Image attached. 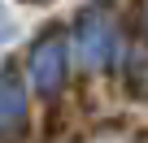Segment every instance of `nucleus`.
I'll return each instance as SVG.
<instances>
[{"label": "nucleus", "instance_id": "1", "mask_svg": "<svg viewBox=\"0 0 148 143\" xmlns=\"http://www.w3.org/2000/svg\"><path fill=\"white\" fill-rule=\"evenodd\" d=\"M74 39H79V61L87 69H105L113 61V52H118V30H113V18H109V5L83 9Z\"/></svg>", "mask_w": 148, "mask_h": 143}, {"label": "nucleus", "instance_id": "2", "mask_svg": "<svg viewBox=\"0 0 148 143\" xmlns=\"http://www.w3.org/2000/svg\"><path fill=\"white\" fill-rule=\"evenodd\" d=\"M65 74H70V43H65L61 30H52L31 52V83H35L39 96H57L65 87Z\"/></svg>", "mask_w": 148, "mask_h": 143}, {"label": "nucleus", "instance_id": "3", "mask_svg": "<svg viewBox=\"0 0 148 143\" xmlns=\"http://www.w3.org/2000/svg\"><path fill=\"white\" fill-rule=\"evenodd\" d=\"M26 126V91L13 78H0V139H9Z\"/></svg>", "mask_w": 148, "mask_h": 143}, {"label": "nucleus", "instance_id": "4", "mask_svg": "<svg viewBox=\"0 0 148 143\" xmlns=\"http://www.w3.org/2000/svg\"><path fill=\"white\" fill-rule=\"evenodd\" d=\"M144 30H148V9H144Z\"/></svg>", "mask_w": 148, "mask_h": 143}]
</instances>
